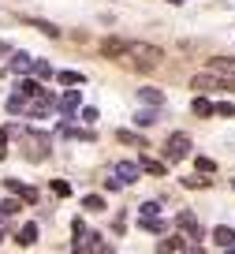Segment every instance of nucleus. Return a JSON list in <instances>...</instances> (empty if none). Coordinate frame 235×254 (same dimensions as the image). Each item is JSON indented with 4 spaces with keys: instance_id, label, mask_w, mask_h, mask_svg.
I'll return each mask as SVG.
<instances>
[{
    "instance_id": "obj_31",
    "label": "nucleus",
    "mask_w": 235,
    "mask_h": 254,
    "mask_svg": "<svg viewBox=\"0 0 235 254\" xmlns=\"http://www.w3.org/2000/svg\"><path fill=\"white\" fill-rule=\"evenodd\" d=\"M97 116H101L97 105H86V109H82V120H86V124H97Z\"/></svg>"
},
{
    "instance_id": "obj_11",
    "label": "nucleus",
    "mask_w": 235,
    "mask_h": 254,
    "mask_svg": "<svg viewBox=\"0 0 235 254\" xmlns=\"http://www.w3.org/2000/svg\"><path fill=\"white\" fill-rule=\"evenodd\" d=\"M157 120H161L157 109H138V112H134V124H138V127H153Z\"/></svg>"
},
{
    "instance_id": "obj_10",
    "label": "nucleus",
    "mask_w": 235,
    "mask_h": 254,
    "mask_svg": "<svg viewBox=\"0 0 235 254\" xmlns=\"http://www.w3.org/2000/svg\"><path fill=\"white\" fill-rule=\"evenodd\" d=\"M213 243H217V247H232L235 243V232L228 228V224H220V228H213Z\"/></svg>"
},
{
    "instance_id": "obj_25",
    "label": "nucleus",
    "mask_w": 235,
    "mask_h": 254,
    "mask_svg": "<svg viewBox=\"0 0 235 254\" xmlns=\"http://www.w3.org/2000/svg\"><path fill=\"white\" fill-rule=\"evenodd\" d=\"M157 213H161V202H142V221H149Z\"/></svg>"
},
{
    "instance_id": "obj_12",
    "label": "nucleus",
    "mask_w": 235,
    "mask_h": 254,
    "mask_svg": "<svg viewBox=\"0 0 235 254\" xmlns=\"http://www.w3.org/2000/svg\"><path fill=\"white\" fill-rule=\"evenodd\" d=\"M45 153H49V138L45 135H30V157H45Z\"/></svg>"
},
{
    "instance_id": "obj_34",
    "label": "nucleus",
    "mask_w": 235,
    "mask_h": 254,
    "mask_svg": "<svg viewBox=\"0 0 235 254\" xmlns=\"http://www.w3.org/2000/svg\"><path fill=\"white\" fill-rule=\"evenodd\" d=\"M172 4H179V0H172Z\"/></svg>"
},
{
    "instance_id": "obj_8",
    "label": "nucleus",
    "mask_w": 235,
    "mask_h": 254,
    "mask_svg": "<svg viewBox=\"0 0 235 254\" xmlns=\"http://www.w3.org/2000/svg\"><path fill=\"white\" fill-rule=\"evenodd\" d=\"M11 71H15V75H30L34 71V56L30 53H15V56H11Z\"/></svg>"
},
{
    "instance_id": "obj_7",
    "label": "nucleus",
    "mask_w": 235,
    "mask_h": 254,
    "mask_svg": "<svg viewBox=\"0 0 235 254\" xmlns=\"http://www.w3.org/2000/svg\"><path fill=\"white\" fill-rule=\"evenodd\" d=\"M138 172H142V168L134 165V161H119V165H116V180L119 183H134V180H138Z\"/></svg>"
},
{
    "instance_id": "obj_13",
    "label": "nucleus",
    "mask_w": 235,
    "mask_h": 254,
    "mask_svg": "<svg viewBox=\"0 0 235 254\" xmlns=\"http://www.w3.org/2000/svg\"><path fill=\"white\" fill-rule=\"evenodd\" d=\"M138 168H142V172H149V176H165V161H153L149 153L138 161Z\"/></svg>"
},
{
    "instance_id": "obj_22",
    "label": "nucleus",
    "mask_w": 235,
    "mask_h": 254,
    "mask_svg": "<svg viewBox=\"0 0 235 254\" xmlns=\"http://www.w3.org/2000/svg\"><path fill=\"white\" fill-rule=\"evenodd\" d=\"M179 247H183V236H176V239H165V243L157 247V251H161V254H176Z\"/></svg>"
},
{
    "instance_id": "obj_1",
    "label": "nucleus",
    "mask_w": 235,
    "mask_h": 254,
    "mask_svg": "<svg viewBox=\"0 0 235 254\" xmlns=\"http://www.w3.org/2000/svg\"><path fill=\"white\" fill-rule=\"evenodd\" d=\"M123 60L131 64L134 71H149V67H157V64H161V49L149 45V41H127Z\"/></svg>"
},
{
    "instance_id": "obj_19",
    "label": "nucleus",
    "mask_w": 235,
    "mask_h": 254,
    "mask_svg": "<svg viewBox=\"0 0 235 254\" xmlns=\"http://www.w3.org/2000/svg\"><path fill=\"white\" fill-rule=\"evenodd\" d=\"M82 209H86V213H101L105 198H101V194H86V198H82Z\"/></svg>"
},
{
    "instance_id": "obj_18",
    "label": "nucleus",
    "mask_w": 235,
    "mask_h": 254,
    "mask_svg": "<svg viewBox=\"0 0 235 254\" xmlns=\"http://www.w3.org/2000/svg\"><path fill=\"white\" fill-rule=\"evenodd\" d=\"M209 176H202V172H198V176H183V187H190V190H205V187H209Z\"/></svg>"
},
{
    "instance_id": "obj_21",
    "label": "nucleus",
    "mask_w": 235,
    "mask_h": 254,
    "mask_svg": "<svg viewBox=\"0 0 235 254\" xmlns=\"http://www.w3.org/2000/svg\"><path fill=\"white\" fill-rule=\"evenodd\" d=\"M190 109H194V116H213V101H209V97H194Z\"/></svg>"
},
{
    "instance_id": "obj_30",
    "label": "nucleus",
    "mask_w": 235,
    "mask_h": 254,
    "mask_svg": "<svg viewBox=\"0 0 235 254\" xmlns=\"http://www.w3.org/2000/svg\"><path fill=\"white\" fill-rule=\"evenodd\" d=\"M53 190L60 194V198H67V194H71V183L67 180H53Z\"/></svg>"
},
{
    "instance_id": "obj_24",
    "label": "nucleus",
    "mask_w": 235,
    "mask_h": 254,
    "mask_svg": "<svg viewBox=\"0 0 235 254\" xmlns=\"http://www.w3.org/2000/svg\"><path fill=\"white\" fill-rule=\"evenodd\" d=\"M194 165H198V172H202V176H209V172H217V161H213V157H198V161H194Z\"/></svg>"
},
{
    "instance_id": "obj_33",
    "label": "nucleus",
    "mask_w": 235,
    "mask_h": 254,
    "mask_svg": "<svg viewBox=\"0 0 235 254\" xmlns=\"http://www.w3.org/2000/svg\"><path fill=\"white\" fill-rule=\"evenodd\" d=\"M0 243H4V228H0Z\"/></svg>"
},
{
    "instance_id": "obj_3",
    "label": "nucleus",
    "mask_w": 235,
    "mask_h": 254,
    "mask_svg": "<svg viewBox=\"0 0 235 254\" xmlns=\"http://www.w3.org/2000/svg\"><path fill=\"white\" fill-rule=\"evenodd\" d=\"M209 75L220 82H235V56H209Z\"/></svg>"
},
{
    "instance_id": "obj_15",
    "label": "nucleus",
    "mask_w": 235,
    "mask_h": 254,
    "mask_svg": "<svg viewBox=\"0 0 235 254\" xmlns=\"http://www.w3.org/2000/svg\"><path fill=\"white\" fill-rule=\"evenodd\" d=\"M15 243H19V247H30V243H38V224H23V232L15 236Z\"/></svg>"
},
{
    "instance_id": "obj_26",
    "label": "nucleus",
    "mask_w": 235,
    "mask_h": 254,
    "mask_svg": "<svg viewBox=\"0 0 235 254\" xmlns=\"http://www.w3.org/2000/svg\"><path fill=\"white\" fill-rule=\"evenodd\" d=\"M34 75H38V82H41V79H49V75H53V67H49L45 60H34Z\"/></svg>"
},
{
    "instance_id": "obj_4",
    "label": "nucleus",
    "mask_w": 235,
    "mask_h": 254,
    "mask_svg": "<svg viewBox=\"0 0 235 254\" xmlns=\"http://www.w3.org/2000/svg\"><path fill=\"white\" fill-rule=\"evenodd\" d=\"M49 109H53V97L41 90L38 97H30V105H26V116H34V120H41V116H49Z\"/></svg>"
},
{
    "instance_id": "obj_23",
    "label": "nucleus",
    "mask_w": 235,
    "mask_h": 254,
    "mask_svg": "<svg viewBox=\"0 0 235 254\" xmlns=\"http://www.w3.org/2000/svg\"><path fill=\"white\" fill-rule=\"evenodd\" d=\"M19 209H23V202H19V198H4V202H0V213H19Z\"/></svg>"
},
{
    "instance_id": "obj_27",
    "label": "nucleus",
    "mask_w": 235,
    "mask_h": 254,
    "mask_svg": "<svg viewBox=\"0 0 235 254\" xmlns=\"http://www.w3.org/2000/svg\"><path fill=\"white\" fill-rule=\"evenodd\" d=\"M34 26H38V30L45 34V38H60V30H56L53 23H45V19H38V23H34Z\"/></svg>"
},
{
    "instance_id": "obj_32",
    "label": "nucleus",
    "mask_w": 235,
    "mask_h": 254,
    "mask_svg": "<svg viewBox=\"0 0 235 254\" xmlns=\"http://www.w3.org/2000/svg\"><path fill=\"white\" fill-rule=\"evenodd\" d=\"M0 146H8V131L4 127H0Z\"/></svg>"
},
{
    "instance_id": "obj_9",
    "label": "nucleus",
    "mask_w": 235,
    "mask_h": 254,
    "mask_svg": "<svg viewBox=\"0 0 235 254\" xmlns=\"http://www.w3.org/2000/svg\"><path fill=\"white\" fill-rule=\"evenodd\" d=\"M56 105H60V112H63V124H67V120H71V112L78 109V90H67V94H63Z\"/></svg>"
},
{
    "instance_id": "obj_6",
    "label": "nucleus",
    "mask_w": 235,
    "mask_h": 254,
    "mask_svg": "<svg viewBox=\"0 0 235 254\" xmlns=\"http://www.w3.org/2000/svg\"><path fill=\"white\" fill-rule=\"evenodd\" d=\"M176 224H179V228L187 232V239H190V243H198V239H202V228H198L194 213H179V217H176Z\"/></svg>"
},
{
    "instance_id": "obj_29",
    "label": "nucleus",
    "mask_w": 235,
    "mask_h": 254,
    "mask_svg": "<svg viewBox=\"0 0 235 254\" xmlns=\"http://www.w3.org/2000/svg\"><path fill=\"white\" fill-rule=\"evenodd\" d=\"M142 228H146V232H153V236H161V232H165V224L157 221V217H149V221H142Z\"/></svg>"
},
{
    "instance_id": "obj_14",
    "label": "nucleus",
    "mask_w": 235,
    "mask_h": 254,
    "mask_svg": "<svg viewBox=\"0 0 235 254\" xmlns=\"http://www.w3.org/2000/svg\"><path fill=\"white\" fill-rule=\"evenodd\" d=\"M138 97H142L146 105H153V109H161V105H165V94H161V90H149V86H142Z\"/></svg>"
},
{
    "instance_id": "obj_2",
    "label": "nucleus",
    "mask_w": 235,
    "mask_h": 254,
    "mask_svg": "<svg viewBox=\"0 0 235 254\" xmlns=\"http://www.w3.org/2000/svg\"><path fill=\"white\" fill-rule=\"evenodd\" d=\"M187 153H190V138L183 135V131L168 135V142H165V161H183Z\"/></svg>"
},
{
    "instance_id": "obj_5",
    "label": "nucleus",
    "mask_w": 235,
    "mask_h": 254,
    "mask_svg": "<svg viewBox=\"0 0 235 254\" xmlns=\"http://www.w3.org/2000/svg\"><path fill=\"white\" fill-rule=\"evenodd\" d=\"M123 49H127L123 38H105L101 41V56H109V60H123Z\"/></svg>"
},
{
    "instance_id": "obj_16",
    "label": "nucleus",
    "mask_w": 235,
    "mask_h": 254,
    "mask_svg": "<svg viewBox=\"0 0 235 254\" xmlns=\"http://www.w3.org/2000/svg\"><path fill=\"white\" fill-rule=\"evenodd\" d=\"M56 79H60L63 86H82V82H86V75H82V71H56Z\"/></svg>"
},
{
    "instance_id": "obj_20",
    "label": "nucleus",
    "mask_w": 235,
    "mask_h": 254,
    "mask_svg": "<svg viewBox=\"0 0 235 254\" xmlns=\"http://www.w3.org/2000/svg\"><path fill=\"white\" fill-rule=\"evenodd\" d=\"M26 105H30V101H26V97L19 94V90L8 97V112H15V116H19V112H26Z\"/></svg>"
},
{
    "instance_id": "obj_35",
    "label": "nucleus",
    "mask_w": 235,
    "mask_h": 254,
    "mask_svg": "<svg viewBox=\"0 0 235 254\" xmlns=\"http://www.w3.org/2000/svg\"><path fill=\"white\" fill-rule=\"evenodd\" d=\"M232 187H235V183H232Z\"/></svg>"
},
{
    "instance_id": "obj_17",
    "label": "nucleus",
    "mask_w": 235,
    "mask_h": 254,
    "mask_svg": "<svg viewBox=\"0 0 235 254\" xmlns=\"http://www.w3.org/2000/svg\"><path fill=\"white\" fill-rule=\"evenodd\" d=\"M116 138H119V142H127V146H146V138H142V135H134L131 127H119V131H116Z\"/></svg>"
},
{
    "instance_id": "obj_28",
    "label": "nucleus",
    "mask_w": 235,
    "mask_h": 254,
    "mask_svg": "<svg viewBox=\"0 0 235 254\" xmlns=\"http://www.w3.org/2000/svg\"><path fill=\"white\" fill-rule=\"evenodd\" d=\"M213 112H217V116H224V120H232V116H235V105L220 101V105H213Z\"/></svg>"
}]
</instances>
